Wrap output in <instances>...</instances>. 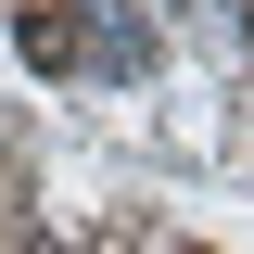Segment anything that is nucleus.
<instances>
[{
	"instance_id": "f257e3e1",
	"label": "nucleus",
	"mask_w": 254,
	"mask_h": 254,
	"mask_svg": "<svg viewBox=\"0 0 254 254\" xmlns=\"http://www.w3.org/2000/svg\"><path fill=\"white\" fill-rule=\"evenodd\" d=\"M89 64L102 76H140V13L127 0H89Z\"/></svg>"
},
{
	"instance_id": "f03ea898",
	"label": "nucleus",
	"mask_w": 254,
	"mask_h": 254,
	"mask_svg": "<svg viewBox=\"0 0 254 254\" xmlns=\"http://www.w3.org/2000/svg\"><path fill=\"white\" fill-rule=\"evenodd\" d=\"M13 51H26L38 76H64V64H76V26H64V13H26V26H13Z\"/></svg>"
}]
</instances>
